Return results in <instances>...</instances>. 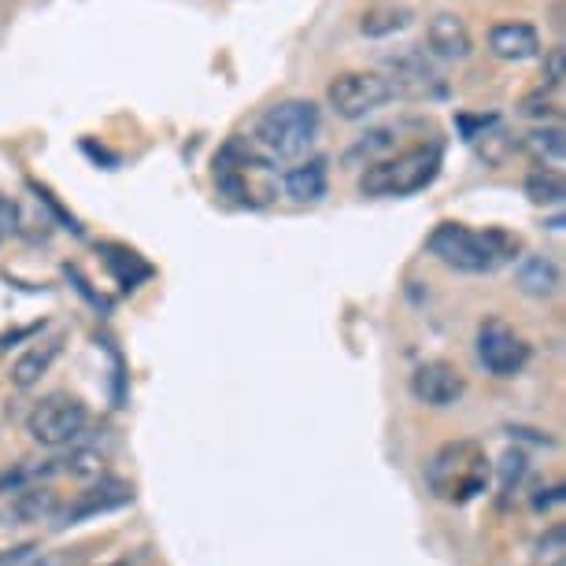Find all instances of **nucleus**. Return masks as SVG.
<instances>
[{
	"mask_svg": "<svg viewBox=\"0 0 566 566\" xmlns=\"http://www.w3.org/2000/svg\"><path fill=\"white\" fill-rule=\"evenodd\" d=\"M422 474H426V489L441 504L463 507L489 489L493 463H489V452L478 441H448L426 459Z\"/></svg>",
	"mask_w": 566,
	"mask_h": 566,
	"instance_id": "obj_1",
	"label": "nucleus"
},
{
	"mask_svg": "<svg viewBox=\"0 0 566 566\" xmlns=\"http://www.w3.org/2000/svg\"><path fill=\"white\" fill-rule=\"evenodd\" d=\"M426 252L441 260L452 271L463 274H493L500 263L515 260L518 238L504 230H474L463 222H441L430 238H426Z\"/></svg>",
	"mask_w": 566,
	"mask_h": 566,
	"instance_id": "obj_2",
	"label": "nucleus"
},
{
	"mask_svg": "<svg viewBox=\"0 0 566 566\" xmlns=\"http://www.w3.org/2000/svg\"><path fill=\"white\" fill-rule=\"evenodd\" d=\"M441 175V145H415L370 164L359 175L363 197H411Z\"/></svg>",
	"mask_w": 566,
	"mask_h": 566,
	"instance_id": "obj_3",
	"label": "nucleus"
},
{
	"mask_svg": "<svg viewBox=\"0 0 566 566\" xmlns=\"http://www.w3.org/2000/svg\"><path fill=\"white\" fill-rule=\"evenodd\" d=\"M318 137V104L315 101H282L271 104L255 123V148L271 159H301Z\"/></svg>",
	"mask_w": 566,
	"mask_h": 566,
	"instance_id": "obj_4",
	"label": "nucleus"
},
{
	"mask_svg": "<svg viewBox=\"0 0 566 566\" xmlns=\"http://www.w3.org/2000/svg\"><path fill=\"white\" fill-rule=\"evenodd\" d=\"M90 430V408L71 397V392H49L41 397L34 408L27 415V433L30 441L41 444V448H74L82 441V433Z\"/></svg>",
	"mask_w": 566,
	"mask_h": 566,
	"instance_id": "obj_5",
	"label": "nucleus"
},
{
	"mask_svg": "<svg viewBox=\"0 0 566 566\" xmlns=\"http://www.w3.org/2000/svg\"><path fill=\"white\" fill-rule=\"evenodd\" d=\"M271 159H266L252 142H230L216 159V181L219 189L238 205H263L271 186Z\"/></svg>",
	"mask_w": 566,
	"mask_h": 566,
	"instance_id": "obj_6",
	"label": "nucleus"
},
{
	"mask_svg": "<svg viewBox=\"0 0 566 566\" xmlns=\"http://www.w3.org/2000/svg\"><path fill=\"white\" fill-rule=\"evenodd\" d=\"M392 101H397V90H392L386 74H378V71L337 74V78L329 82V90H326V104L348 123L367 119V115L381 112Z\"/></svg>",
	"mask_w": 566,
	"mask_h": 566,
	"instance_id": "obj_7",
	"label": "nucleus"
},
{
	"mask_svg": "<svg viewBox=\"0 0 566 566\" xmlns=\"http://www.w3.org/2000/svg\"><path fill=\"white\" fill-rule=\"evenodd\" d=\"M478 359L493 378H515V374L526 370L530 345L504 318H485L482 329H478Z\"/></svg>",
	"mask_w": 566,
	"mask_h": 566,
	"instance_id": "obj_8",
	"label": "nucleus"
},
{
	"mask_svg": "<svg viewBox=\"0 0 566 566\" xmlns=\"http://www.w3.org/2000/svg\"><path fill=\"white\" fill-rule=\"evenodd\" d=\"M463 392H467L463 374L444 359H426L411 374V397L426 403V408H452Z\"/></svg>",
	"mask_w": 566,
	"mask_h": 566,
	"instance_id": "obj_9",
	"label": "nucleus"
},
{
	"mask_svg": "<svg viewBox=\"0 0 566 566\" xmlns=\"http://www.w3.org/2000/svg\"><path fill=\"white\" fill-rule=\"evenodd\" d=\"M63 340H67V334H52V337H45V340H34V345H27L23 352L15 356V363H12V386L15 389H34L41 378L52 370V363H56L60 356H63Z\"/></svg>",
	"mask_w": 566,
	"mask_h": 566,
	"instance_id": "obj_10",
	"label": "nucleus"
},
{
	"mask_svg": "<svg viewBox=\"0 0 566 566\" xmlns=\"http://www.w3.org/2000/svg\"><path fill=\"white\" fill-rule=\"evenodd\" d=\"M426 45L441 60H467L474 52V38H470V27L455 12H437L426 23Z\"/></svg>",
	"mask_w": 566,
	"mask_h": 566,
	"instance_id": "obj_11",
	"label": "nucleus"
},
{
	"mask_svg": "<svg viewBox=\"0 0 566 566\" xmlns=\"http://www.w3.org/2000/svg\"><path fill=\"white\" fill-rule=\"evenodd\" d=\"M126 500H130V489L123 482H97V485L82 489V493L74 496V504L56 511V526H74L78 518H90V515H97V511L123 507Z\"/></svg>",
	"mask_w": 566,
	"mask_h": 566,
	"instance_id": "obj_12",
	"label": "nucleus"
},
{
	"mask_svg": "<svg viewBox=\"0 0 566 566\" xmlns=\"http://www.w3.org/2000/svg\"><path fill=\"white\" fill-rule=\"evenodd\" d=\"M489 52L496 60H511V63L533 60L541 56V34L530 23H496L489 30Z\"/></svg>",
	"mask_w": 566,
	"mask_h": 566,
	"instance_id": "obj_13",
	"label": "nucleus"
},
{
	"mask_svg": "<svg viewBox=\"0 0 566 566\" xmlns=\"http://www.w3.org/2000/svg\"><path fill=\"white\" fill-rule=\"evenodd\" d=\"M386 78L397 90V97H426V90L437 85V71L426 63L422 52H408L400 60H389Z\"/></svg>",
	"mask_w": 566,
	"mask_h": 566,
	"instance_id": "obj_14",
	"label": "nucleus"
},
{
	"mask_svg": "<svg viewBox=\"0 0 566 566\" xmlns=\"http://www.w3.org/2000/svg\"><path fill=\"white\" fill-rule=\"evenodd\" d=\"M282 189L296 205H318L326 197V164L323 159H307V164L290 167L282 175Z\"/></svg>",
	"mask_w": 566,
	"mask_h": 566,
	"instance_id": "obj_15",
	"label": "nucleus"
},
{
	"mask_svg": "<svg viewBox=\"0 0 566 566\" xmlns=\"http://www.w3.org/2000/svg\"><path fill=\"white\" fill-rule=\"evenodd\" d=\"M515 282L526 296H552L559 290V266H555L548 255H522L515 266Z\"/></svg>",
	"mask_w": 566,
	"mask_h": 566,
	"instance_id": "obj_16",
	"label": "nucleus"
},
{
	"mask_svg": "<svg viewBox=\"0 0 566 566\" xmlns=\"http://www.w3.org/2000/svg\"><path fill=\"white\" fill-rule=\"evenodd\" d=\"M397 137H400V126H378V130L363 134L359 142L345 153V167H363V170H367L370 164H378V159L392 156V148H397Z\"/></svg>",
	"mask_w": 566,
	"mask_h": 566,
	"instance_id": "obj_17",
	"label": "nucleus"
},
{
	"mask_svg": "<svg viewBox=\"0 0 566 566\" xmlns=\"http://www.w3.org/2000/svg\"><path fill=\"white\" fill-rule=\"evenodd\" d=\"M526 148L537 164H544V170H559L563 153H566V137L559 126H541V130L526 134Z\"/></svg>",
	"mask_w": 566,
	"mask_h": 566,
	"instance_id": "obj_18",
	"label": "nucleus"
},
{
	"mask_svg": "<svg viewBox=\"0 0 566 566\" xmlns=\"http://www.w3.org/2000/svg\"><path fill=\"white\" fill-rule=\"evenodd\" d=\"M411 23V8L403 4H378L370 8L367 15H363V34L367 38H386V34H397V30H403Z\"/></svg>",
	"mask_w": 566,
	"mask_h": 566,
	"instance_id": "obj_19",
	"label": "nucleus"
},
{
	"mask_svg": "<svg viewBox=\"0 0 566 566\" xmlns=\"http://www.w3.org/2000/svg\"><path fill=\"white\" fill-rule=\"evenodd\" d=\"M526 197L541 208H559L563 197H566L563 175L559 170H544V167L533 170V175L526 178Z\"/></svg>",
	"mask_w": 566,
	"mask_h": 566,
	"instance_id": "obj_20",
	"label": "nucleus"
},
{
	"mask_svg": "<svg viewBox=\"0 0 566 566\" xmlns=\"http://www.w3.org/2000/svg\"><path fill=\"white\" fill-rule=\"evenodd\" d=\"M566 563V530L552 526L544 530V537H537L530 552V566H563Z\"/></svg>",
	"mask_w": 566,
	"mask_h": 566,
	"instance_id": "obj_21",
	"label": "nucleus"
},
{
	"mask_svg": "<svg viewBox=\"0 0 566 566\" xmlns=\"http://www.w3.org/2000/svg\"><path fill=\"white\" fill-rule=\"evenodd\" d=\"M41 555V544H15V548H0V566H34Z\"/></svg>",
	"mask_w": 566,
	"mask_h": 566,
	"instance_id": "obj_22",
	"label": "nucleus"
},
{
	"mask_svg": "<svg viewBox=\"0 0 566 566\" xmlns=\"http://www.w3.org/2000/svg\"><path fill=\"white\" fill-rule=\"evenodd\" d=\"M34 566H82V555L78 552H67V548H56V552H45L34 559Z\"/></svg>",
	"mask_w": 566,
	"mask_h": 566,
	"instance_id": "obj_23",
	"label": "nucleus"
},
{
	"mask_svg": "<svg viewBox=\"0 0 566 566\" xmlns=\"http://www.w3.org/2000/svg\"><path fill=\"white\" fill-rule=\"evenodd\" d=\"M544 78H548V85H555V90L563 85V49H559V45L548 49V63H544Z\"/></svg>",
	"mask_w": 566,
	"mask_h": 566,
	"instance_id": "obj_24",
	"label": "nucleus"
},
{
	"mask_svg": "<svg viewBox=\"0 0 566 566\" xmlns=\"http://www.w3.org/2000/svg\"><path fill=\"white\" fill-rule=\"evenodd\" d=\"M108 566H130V563H108Z\"/></svg>",
	"mask_w": 566,
	"mask_h": 566,
	"instance_id": "obj_25",
	"label": "nucleus"
}]
</instances>
